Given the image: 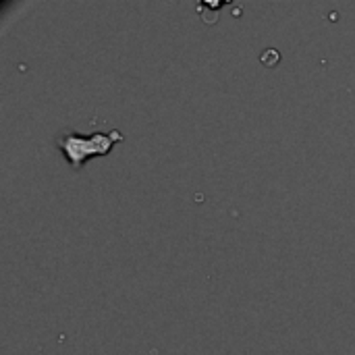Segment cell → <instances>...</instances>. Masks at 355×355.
I'll return each mask as SVG.
<instances>
[{
    "label": "cell",
    "instance_id": "cell-1",
    "mask_svg": "<svg viewBox=\"0 0 355 355\" xmlns=\"http://www.w3.org/2000/svg\"><path fill=\"white\" fill-rule=\"evenodd\" d=\"M125 139V135L114 129L108 133L102 131H94L89 135H81L73 129H62L56 135V146L62 152V156L69 160V164L79 171L81 166H85V162L89 158H98V156H108L112 152V148L116 144H121Z\"/></svg>",
    "mask_w": 355,
    "mask_h": 355
}]
</instances>
